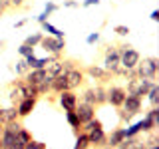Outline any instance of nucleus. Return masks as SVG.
I'll return each instance as SVG.
<instances>
[{"mask_svg":"<svg viewBox=\"0 0 159 149\" xmlns=\"http://www.w3.org/2000/svg\"><path fill=\"white\" fill-rule=\"evenodd\" d=\"M58 103L64 111H74L78 106V96L74 93V89H66V92L58 93Z\"/></svg>","mask_w":159,"mask_h":149,"instance_id":"obj_8","label":"nucleus"},{"mask_svg":"<svg viewBox=\"0 0 159 149\" xmlns=\"http://www.w3.org/2000/svg\"><path fill=\"white\" fill-rule=\"evenodd\" d=\"M8 99L14 107L24 99V79H14L8 86Z\"/></svg>","mask_w":159,"mask_h":149,"instance_id":"obj_9","label":"nucleus"},{"mask_svg":"<svg viewBox=\"0 0 159 149\" xmlns=\"http://www.w3.org/2000/svg\"><path fill=\"white\" fill-rule=\"evenodd\" d=\"M98 127H103V125H102V121H99V119H96V117H92L89 121L82 123V131H84V133H89L92 129H98Z\"/></svg>","mask_w":159,"mask_h":149,"instance_id":"obj_24","label":"nucleus"},{"mask_svg":"<svg viewBox=\"0 0 159 149\" xmlns=\"http://www.w3.org/2000/svg\"><path fill=\"white\" fill-rule=\"evenodd\" d=\"M28 8V0H10V10H24Z\"/></svg>","mask_w":159,"mask_h":149,"instance_id":"obj_28","label":"nucleus"},{"mask_svg":"<svg viewBox=\"0 0 159 149\" xmlns=\"http://www.w3.org/2000/svg\"><path fill=\"white\" fill-rule=\"evenodd\" d=\"M103 68H106L111 76H117L119 68H121V64H119L117 46H113V44H107L106 50H103Z\"/></svg>","mask_w":159,"mask_h":149,"instance_id":"obj_4","label":"nucleus"},{"mask_svg":"<svg viewBox=\"0 0 159 149\" xmlns=\"http://www.w3.org/2000/svg\"><path fill=\"white\" fill-rule=\"evenodd\" d=\"M24 149H48L46 147V143H42V141H36V139H30V141L24 145Z\"/></svg>","mask_w":159,"mask_h":149,"instance_id":"obj_29","label":"nucleus"},{"mask_svg":"<svg viewBox=\"0 0 159 149\" xmlns=\"http://www.w3.org/2000/svg\"><path fill=\"white\" fill-rule=\"evenodd\" d=\"M149 86H151V79H145V78H129V82H127V89L125 92L127 93H131V96H137V97H141L149 92Z\"/></svg>","mask_w":159,"mask_h":149,"instance_id":"obj_6","label":"nucleus"},{"mask_svg":"<svg viewBox=\"0 0 159 149\" xmlns=\"http://www.w3.org/2000/svg\"><path fill=\"white\" fill-rule=\"evenodd\" d=\"M88 139H89V145L92 147H103L107 145V133L103 131V127H98V129H92L88 133Z\"/></svg>","mask_w":159,"mask_h":149,"instance_id":"obj_13","label":"nucleus"},{"mask_svg":"<svg viewBox=\"0 0 159 149\" xmlns=\"http://www.w3.org/2000/svg\"><path fill=\"white\" fill-rule=\"evenodd\" d=\"M18 117V111H16V107H0V125H6V123L10 121H16Z\"/></svg>","mask_w":159,"mask_h":149,"instance_id":"obj_17","label":"nucleus"},{"mask_svg":"<svg viewBox=\"0 0 159 149\" xmlns=\"http://www.w3.org/2000/svg\"><path fill=\"white\" fill-rule=\"evenodd\" d=\"M24 24H26V20H20V22H16V28H22Z\"/></svg>","mask_w":159,"mask_h":149,"instance_id":"obj_41","label":"nucleus"},{"mask_svg":"<svg viewBox=\"0 0 159 149\" xmlns=\"http://www.w3.org/2000/svg\"><path fill=\"white\" fill-rule=\"evenodd\" d=\"M74 111L78 113V117H80V121H82V123H86L92 117H96V106L86 103V102H78V106H76Z\"/></svg>","mask_w":159,"mask_h":149,"instance_id":"obj_11","label":"nucleus"},{"mask_svg":"<svg viewBox=\"0 0 159 149\" xmlns=\"http://www.w3.org/2000/svg\"><path fill=\"white\" fill-rule=\"evenodd\" d=\"M125 96H127V92H125V88H121V86H111V88L106 89L107 103H111L113 107H121V103H123V99H125Z\"/></svg>","mask_w":159,"mask_h":149,"instance_id":"obj_7","label":"nucleus"},{"mask_svg":"<svg viewBox=\"0 0 159 149\" xmlns=\"http://www.w3.org/2000/svg\"><path fill=\"white\" fill-rule=\"evenodd\" d=\"M113 32H116L117 36H121V38H123V36H127V34H129V28H127V26H123V24H117V26L113 28Z\"/></svg>","mask_w":159,"mask_h":149,"instance_id":"obj_32","label":"nucleus"},{"mask_svg":"<svg viewBox=\"0 0 159 149\" xmlns=\"http://www.w3.org/2000/svg\"><path fill=\"white\" fill-rule=\"evenodd\" d=\"M66 119H68L70 127L74 129V135H78V133L82 131V121H80L78 113H76V111H66Z\"/></svg>","mask_w":159,"mask_h":149,"instance_id":"obj_20","label":"nucleus"},{"mask_svg":"<svg viewBox=\"0 0 159 149\" xmlns=\"http://www.w3.org/2000/svg\"><path fill=\"white\" fill-rule=\"evenodd\" d=\"M56 10H58L56 4H54V2H48V4H46V10H44V14H48V16H50V14L56 12Z\"/></svg>","mask_w":159,"mask_h":149,"instance_id":"obj_36","label":"nucleus"},{"mask_svg":"<svg viewBox=\"0 0 159 149\" xmlns=\"http://www.w3.org/2000/svg\"><path fill=\"white\" fill-rule=\"evenodd\" d=\"M145 96L149 97V103H151V107H155L159 103V86L155 82H151V86H149V92L145 93Z\"/></svg>","mask_w":159,"mask_h":149,"instance_id":"obj_21","label":"nucleus"},{"mask_svg":"<svg viewBox=\"0 0 159 149\" xmlns=\"http://www.w3.org/2000/svg\"><path fill=\"white\" fill-rule=\"evenodd\" d=\"M141 129H143V123L139 121V123H135V125H129L127 129H123V131H125V137H129V135H137V133H141Z\"/></svg>","mask_w":159,"mask_h":149,"instance_id":"obj_27","label":"nucleus"},{"mask_svg":"<svg viewBox=\"0 0 159 149\" xmlns=\"http://www.w3.org/2000/svg\"><path fill=\"white\" fill-rule=\"evenodd\" d=\"M46 20H48V14H44V12H42V14L38 16V22H40V24H42V22H46Z\"/></svg>","mask_w":159,"mask_h":149,"instance_id":"obj_40","label":"nucleus"},{"mask_svg":"<svg viewBox=\"0 0 159 149\" xmlns=\"http://www.w3.org/2000/svg\"><path fill=\"white\" fill-rule=\"evenodd\" d=\"M64 74H66L70 89H78L84 84V79H86V74H84L82 68H72V70H68V72H64Z\"/></svg>","mask_w":159,"mask_h":149,"instance_id":"obj_10","label":"nucleus"},{"mask_svg":"<svg viewBox=\"0 0 159 149\" xmlns=\"http://www.w3.org/2000/svg\"><path fill=\"white\" fill-rule=\"evenodd\" d=\"M84 74H88L89 78L98 79V82H102V84H106V82L111 79V74H109L103 66H88L86 70H84Z\"/></svg>","mask_w":159,"mask_h":149,"instance_id":"obj_12","label":"nucleus"},{"mask_svg":"<svg viewBox=\"0 0 159 149\" xmlns=\"http://www.w3.org/2000/svg\"><path fill=\"white\" fill-rule=\"evenodd\" d=\"M93 4H96V6H98V4H99V0H84V4H82V6H93Z\"/></svg>","mask_w":159,"mask_h":149,"instance_id":"obj_38","label":"nucleus"},{"mask_svg":"<svg viewBox=\"0 0 159 149\" xmlns=\"http://www.w3.org/2000/svg\"><path fill=\"white\" fill-rule=\"evenodd\" d=\"M36 102H38V99H34V97H24L22 102L16 106L18 117H20V119H22V117H28L30 113L34 111V107H36Z\"/></svg>","mask_w":159,"mask_h":149,"instance_id":"obj_14","label":"nucleus"},{"mask_svg":"<svg viewBox=\"0 0 159 149\" xmlns=\"http://www.w3.org/2000/svg\"><path fill=\"white\" fill-rule=\"evenodd\" d=\"M137 78H145V79H151L155 82L157 78V72H159V60L157 58H143L137 62V66L133 68Z\"/></svg>","mask_w":159,"mask_h":149,"instance_id":"obj_2","label":"nucleus"},{"mask_svg":"<svg viewBox=\"0 0 159 149\" xmlns=\"http://www.w3.org/2000/svg\"><path fill=\"white\" fill-rule=\"evenodd\" d=\"M40 46H42L50 56L54 58H62L64 48H66V38H54V36H42L40 40Z\"/></svg>","mask_w":159,"mask_h":149,"instance_id":"obj_5","label":"nucleus"},{"mask_svg":"<svg viewBox=\"0 0 159 149\" xmlns=\"http://www.w3.org/2000/svg\"><path fill=\"white\" fill-rule=\"evenodd\" d=\"M64 6H68V8H76V6H80V4L76 2V0H64Z\"/></svg>","mask_w":159,"mask_h":149,"instance_id":"obj_37","label":"nucleus"},{"mask_svg":"<svg viewBox=\"0 0 159 149\" xmlns=\"http://www.w3.org/2000/svg\"><path fill=\"white\" fill-rule=\"evenodd\" d=\"M99 149H113V147H109V145H103V147H99Z\"/></svg>","mask_w":159,"mask_h":149,"instance_id":"obj_42","label":"nucleus"},{"mask_svg":"<svg viewBox=\"0 0 159 149\" xmlns=\"http://www.w3.org/2000/svg\"><path fill=\"white\" fill-rule=\"evenodd\" d=\"M42 28H44V32H48V36H54V38H64V32L62 30H58L56 26H52V24L48 22H42Z\"/></svg>","mask_w":159,"mask_h":149,"instance_id":"obj_23","label":"nucleus"},{"mask_svg":"<svg viewBox=\"0 0 159 149\" xmlns=\"http://www.w3.org/2000/svg\"><path fill=\"white\" fill-rule=\"evenodd\" d=\"M117 52H119V64H121L125 70H129V72H131V70L137 66V62L141 60L139 52H137V50H133L129 44H119Z\"/></svg>","mask_w":159,"mask_h":149,"instance_id":"obj_3","label":"nucleus"},{"mask_svg":"<svg viewBox=\"0 0 159 149\" xmlns=\"http://www.w3.org/2000/svg\"><path fill=\"white\" fill-rule=\"evenodd\" d=\"M0 129H2V125H0Z\"/></svg>","mask_w":159,"mask_h":149,"instance_id":"obj_44","label":"nucleus"},{"mask_svg":"<svg viewBox=\"0 0 159 149\" xmlns=\"http://www.w3.org/2000/svg\"><path fill=\"white\" fill-rule=\"evenodd\" d=\"M92 93H93V106H96V107L103 106V103H107L106 88H103V86H96V88H92Z\"/></svg>","mask_w":159,"mask_h":149,"instance_id":"obj_19","label":"nucleus"},{"mask_svg":"<svg viewBox=\"0 0 159 149\" xmlns=\"http://www.w3.org/2000/svg\"><path fill=\"white\" fill-rule=\"evenodd\" d=\"M141 106H143V99L141 97L127 93L125 99H123V103H121V107H117L119 119H121V121H131V117L137 115V113L141 111Z\"/></svg>","mask_w":159,"mask_h":149,"instance_id":"obj_1","label":"nucleus"},{"mask_svg":"<svg viewBox=\"0 0 159 149\" xmlns=\"http://www.w3.org/2000/svg\"><path fill=\"white\" fill-rule=\"evenodd\" d=\"M123 139H125V131H123V127H117V129H113V131L107 135V145L116 149Z\"/></svg>","mask_w":159,"mask_h":149,"instance_id":"obj_18","label":"nucleus"},{"mask_svg":"<svg viewBox=\"0 0 159 149\" xmlns=\"http://www.w3.org/2000/svg\"><path fill=\"white\" fill-rule=\"evenodd\" d=\"M0 149H2V139H0Z\"/></svg>","mask_w":159,"mask_h":149,"instance_id":"obj_43","label":"nucleus"},{"mask_svg":"<svg viewBox=\"0 0 159 149\" xmlns=\"http://www.w3.org/2000/svg\"><path fill=\"white\" fill-rule=\"evenodd\" d=\"M143 149H147V147H143Z\"/></svg>","mask_w":159,"mask_h":149,"instance_id":"obj_45","label":"nucleus"},{"mask_svg":"<svg viewBox=\"0 0 159 149\" xmlns=\"http://www.w3.org/2000/svg\"><path fill=\"white\" fill-rule=\"evenodd\" d=\"M82 102H86V103H92V106H93V93H92V88H88L86 92H84V96H82Z\"/></svg>","mask_w":159,"mask_h":149,"instance_id":"obj_33","label":"nucleus"},{"mask_svg":"<svg viewBox=\"0 0 159 149\" xmlns=\"http://www.w3.org/2000/svg\"><path fill=\"white\" fill-rule=\"evenodd\" d=\"M86 42H88V44H98V42H99V32H92V34L88 36Z\"/></svg>","mask_w":159,"mask_h":149,"instance_id":"obj_35","label":"nucleus"},{"mask_svg":"<svg viewBox=\"0 0 159 149\" xmlns=\"http://www.w3.org/2000/svg\"><path fill=\"white\" fill-rule=\"evenodd\" d=\"M14 70H16V74H18V76H24V74H26L28 72V64H26V60H18V62H16V66H14Z\"/></svg>","mask_w":159,"mask_h":149,"instance_id":"obj_26","label":"nucleus"},{"mask_svg":"<svg viewBox=\"0 0 159 149\" xmlns=\"http://www.w3.org/2000/svg\"><path fill=\"white\" fill-rule=\"evenodd\" d=\"M30 139H32V135H30V131H28L26 127H22V129H20V133H18V141L26 145V143L30 141Z\"/></svg>","mask_w":159,"mask_h":149,"instance_id":"obj_30","label":"nucleus"},{"mask_svg":"<svg viewBox=\"0 0 159 149\" xmlns=\"http://www.w3.org/2000/svg\"><path fill=\"white\" fill-rule=\"evenodd\" d=\"M18 54L22 58H28V56H32L34 54V48H30V46H26V44H22V46L18 48Z\"/></svg>","mask_w":159,"mask_h":149,"instance_id":"obj_31","label":"nucleus"},{"mask_svg":"<svg viewBox=\"0 0 159 149\" xmlns=\"http://www.w3.org/2000/svg\"><path fill=\"white\" fill-rule=\"evenodd\" d=\"M68 88V79H66V74H58V76H54L52 78V82H50V92H54V93H60V92H66Z\"/></svg>","mask_w":159,"mask_h":149,"instance_id":"obj_16","label":"nucleus"},{"mask_svg":"<svg viewBox=\"0 0 159 149\" xmlns=\"http://www.w3.org/2000/svg\"><path fill=\"white\" fill-rule=\"evenodd\" d=\"M42 36H44L42 32L30 34V36H28L26 40H24V44H26V46H30V48H36V46H40V40H42Z\"/></svg>","mask_w":159,"mask_h":149,"instance_id":"obj_25","label":"nucleus"},{"mask_svg":"<svg viewBox=\"0 0 159 149\" xmlns=\"http://www.w3.org/2000/svg\"><path fill=\"white\" fill-rule=\"evenodd\" d=\"M92 145H89V139H88V133L80 131L76 135V145H74V149H89Z\"/></svg>","mask_w":159,"mask_h":149,"instance_id":"obj_22","label":"nucleus"},{"mask_svg":"<svg viewBox=\"0 0 159 149\" xmlns=\"http://www.w3.org/2000/svg\"><path fill=\"white\" fill-rule=\"evenodd\" d=\"M151 20H153V22L159 20V10H153V12H151Z\"/></svg>","mask_w":159,"mask_h":149,"instance_id":"obj_39","label":"nucleus"},{"mask_svg":"<svg viewBox=\"0 0 159 149\" xmlns=\"http://www.w3.org/2000/svg\"><path fill=\"white\" fill-rule=\"evenodd\" d=\"M143 147H145V143H143V137L137 133V135H129V137H125L116 149H143Z\"/></svg>","mask_w":159,"mask_h":149,"instance_id":"obj_15","label":"nucleus"},{"mask_svg":"<svg viewBox=\"0 0 159 149\" xmlns=\"http://www.w3.org/2000/svg\"><path fill=\"white\" fill-rule=\"evenodd\" d=\"M10 10V0H0V16Z\"/></svg>","mask_w":159,"mask_h":149,"instance_id":"obj_34","label":"nucleus"}]
</instances>
